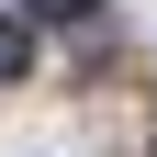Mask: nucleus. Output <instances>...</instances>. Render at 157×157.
<instances>
[{
	"mask_svg": "<svg viewBox=\"0 0 157 157\" xmlns=\"http://www.w3.org/2000/svg\"><path fill=\"white\" fill-rule=\"evenodd\" d=\"M0 78H23V23H0Z\"/></svg>",
	"mask_w": 157,
	"mask_h": 157,
	"instance_id": "1",
	"label": "nucleus"
},
{
	"mask_svg": "<svg viewBox=\"0 0 157 157\" xmlns=\"http://www.w3.org/2000/svg\"><path fill=\"white\" fill-rule=\"evenodd\" d=\"M34 11H45V23H90V0H34Z\"/></svg>",
	"mask_w": 157,
	"mask_h": 157,
	"instance_id": "2",
	"label": "nucleus"
}]
</instances>
